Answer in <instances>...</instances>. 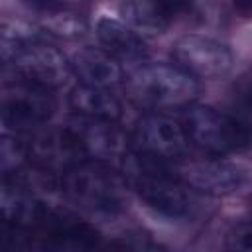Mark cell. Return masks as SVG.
I'll return each instance as SVG.
<instances>
[{
    "label": "cell",
    "mask_w": 252,
    "mask_h": 252,
    "mask_svg": "<svg viewBox=\"0 0 252 252\" xmlns=\"http://www.w3.org/2000/svg\"><path fill=\"white\" fill-rule=\"evenodd\" d=\"M122 173L128 185L152 211L167 219H179L189 213L191 197L187 185L165 165V161L130 150L122 158Z\"/></svg>",
    "instance_id": "cell-1"
},
{
    "label": "cell",
    "mask_w": 252,
    "mask_h": 252,
    "mask_svg": "<svg viewBox=\"0 0 252 252\" xmlns=\"http://www.w3.org/2000/svg\"><path fill=\"white\" fill-rule=\"evenodd\" d=\"M152 6L158 12V16L169 26L173 20L193 10V0H152Z\"/></svg>",
    "instance_id": "cell-17"
},
{
    "label": "cell",
    "mask_w": 252,
    "mask_h": 252,
    "mask_svg": "<svg viewBox=\"0 0 252 252\" xmlns=\"http://www.w3.org/2000/svg\"><path fill=\"white\" fill-rule=\"evenodd\" d=\"M2 57L14 67L20 81L43 87L59 89L71 79V61L53 45L30 35V32L10 30L8 24L2 28Z\"/></svg>",
    "instance_id": "cell-2"
},
{
    "label": "cell",
    "mask_w": 252,
    "mask_h": 252,
    "mask_svg": "<svg viewBox=\"0 0 252 252\" xmlns=\"http://www.w3.org/2000/svg\"><path fill=\"white\" fill-rule=\"evenodd\" d=\"M244 134H246V140L248 144H252V110H242V118L238 120Z\"/></svg>",
    "instance_id": "cell-21"
},
{
    "label": "cell",
    "mask_w": 252,
    "mask_h": 252,
    "mask_svg": "<svg viewBox=\"0 0 252 252\" xmlns=\"http://www.w3.org/2000/svg\"><path fill=\"white\" fill-rule=\"evenodd\" d=\"M67 128L75 134L87 158L110 161V159H122L130 152L128 138L116 126L114 120H104L75 112V116L69 118Z\"/></svg>",
    "instance_id": "cell-11"
},
{
    "label": "cell",
    "mask_w": 252,
    "mask_h": 252,
    "mask_svg": "<svg viewBox=\"0 0 252 252\" xmlns=\"http://www.w3.org/2000/svg\"><path fill=\"white\" fill-rule=\"evenodd\" d=\"M73 73L85 85L94 87H110L122 81L120 61L110 55L106 49L83 47L71 57Z\"/></svg>",
    "instance_id": "cell-12"
},
{
    "label": "cell",
    "mask_w": 252,
    "mask_h": 252,
    "mask_svg": "<svg viewBox=\"0 0 252 252\" xmlns=\"http://www.w3.org/2000/svg\"><path fill=\"white\" fill-rule=\"evenodd\" d=\"M122 18L130 28L142 33H161L167 24L158 16L152 0H130L120 8Z\"/></svg>",
    "instance_id": "cell-15"
},
{
    "label": "cell",
    "mask_w": 252,
    "mask_h": 252,
    "mask_svg": "<svg viewBox=\"0 0 252 252\" xmlns=\"http://www.w3.org/2000/svg\"><path fill=\"white\" fill-rule=\"evenodd\" d=\"M250 211H252V201H250Z\"/></svg>",
    "instance_id": "cell-23"
},
{
    "label": "cell",
    "mask_w": 252,
    "mask_h": 252,
    "mask_svg": "<svg viewBox=\"0 0 252 252\" xmlns=\"http://www.w3.org/2000/svg\"><path fill=\"white\" fill-rule=\"evenodd\" d=\"M173 59L195 79H219L232 69V51L222 41L195 33L175 41Z\"/></svg>",
    "instance_id": "cell-8"
},
{
    "label": "cell",
    "mask_w": 252,
    "mask_h": 252,
    "mask_svg": "<svg viewBox=\"0 0 252 252\" xmlns=\"http://www.w3.org/2000/svg\"><path fill=\"white\" fill-rule=\"evenodd\" d=\"M28 142L20 140L16 134L8 136L4 134L0 142V163H2V173H12L22 167V163L28 159Z\"/></svg>",
    "instance_id": "cell-16"
},
{
    "label": "cell",
    "mask_w": 252,
    "mask_h": 252,
    "mask_svg": "<svg viewBox=\"0 0 252 252\" xmlns=\"http://www.w3.org/2000/svg\"><path fill=\"white\" fill-rule=\"evenodd\" d=\"M230 94L240 110H252V67L238 75V79L232 83Z\"/></svg>",
    "instance_id": "cell-19"
},
{
    "label": "cell",
    "mask_w": 252,
    "mask_h": 252,
    "mask_svg": "<svg viewBox=\"0 0 252 252\" xmlns=\"http://www.w3.org/2000/svg\"><path fill=\"white\" fill-rule=\"evenodd\" d=\"M215 158L219 156L203 159L183 158L179 161H173L171 169L187 187L213 195L232 193L246 183V171L242 167Z\"/></svg>",
    "instance_id": "cell-9"
},
{
    "label": "cell",
    "mask_w": 252,
    "mask_h": 252,
    "mask_svg": "<svg viewBox=\"0 0 252 252\" xmlns=\"http://www.w3.org/2000/svg\"><path fill=\"white\" fill-rule=\"evenodd\" d=\"M226 248L234 252H252V220L238 222L228 230Z\"/></svg>",
    "instance_id": "cell-18"
},
{
    "label": "cell",
    "mask_w": 252,
    "mask_h": 252,
    "mask_svg": "<svg viewBox=\"0 0 252 252\" xmlns=\"http://www.w3.org/2000/svg\"><path fill=\"white\" fill-rule=\"evenodd\" d=\"M28 156L33 165L51 173H65L73 165L89 159L75 134L67 128H45L28 140Z\"/></svg>",
    "instance_id": "cell-10"
},
{
    "label": "cell",
    "mask_w": 252,
    "mask_h": 252,
    "mask_svg": "<svg viewBox=\"0 0 252 252\" xmlns=\"http://www.w3.org/2000/svg\"><path fill=\"white\" fill-rule=\"evenodd\" d=\"M183 126L189 142L211 156L220 158L248 144L240 122L211 106H189Z\"/></svg>",
    "instance_id": "cell-5"
},
{
    "label": "cell",
    "mask_w": 252,
    "mask_h": 252,
    "mask_svg": "<svg viewBox=\"0 0 252 252\" xmlns=\"http://www.w3.org/2000/svg\"><path fill=\"white\" fill-rule=\"evenodd\" d=\"M234 8L242 16H252V0H234Z\"/></svg>",
    "instance_id": "cell-22"
},
{
    "label": "cell",
    "mask_w": 252,
    "mask_h": 252,
    "mask_svg": "<svg viewBox=\"0 0 252 252\" xmlns=\"http://www.w3.org/2000/svg\"><path fill=\"white\" fill-rule=\"evenodd\" d=\"M130 96L154 110L189 106L199 94V83L177 65L150 63L128 77Z\"/></svg>",
    "instance_id": "cell-4"
},
{
    "label": "cell",
    "mask_w": 252,
    "mask_h": 252,
    "mask_svg": "<svg viewBox=\"0 0 252 252\" xmlns=\"http://www.w3.org/2000/svg\"><path fill=\"white\" fill-rule=\"evenodd\" d=\"M61 187L73 203L98 215H116L128 203V181L124 173L102 159L89 158L73 165L63 173Z\"/></svg>",
    "instance_id": "cell-3"
},
{
    "label": "cell",
    "mask_w": 252,
    "mask_h": 252,
    "mask_svg": "<svg viewBox=\"0 0 252 252\" xmlns=\"http://www.w3.org/2000/svg\"><path fill=\"white\" fill-rule=\"evenodd\" d=\"M22 2L28 8H32L35 12H41L45 16H53V14L65 10V0H22Z\"/></svg>",
    "instance_id": "cell-20"
},
{
    "label": "cell",
    "mask_w": 252,
    "mask_h": 252,
    "mask_svg": "<svg viewBox=\"0 0 252 252\" xmlns=\"http://www.w3.org/2000/svg\"><path fill=\"white\" fill-rule=\"evenodd\" d=\"M69 102L77 114L114 120V122L122 116L120 100L106 87H94V85L81 83L71 91Z\"/></svg>",
    "instance_id": "cell-14"
},
{
    "label": "cell",
    "mask_w": 252,
    "mask_h": 252,
    "mask_svg": "<svg viewBox=\"0 0 252 252\" xmlns=\"http://www.w3.org/2000/svg\"><path fill=\"white\" fill-rule=\"evenodd\" d=\"M189 136L183 122L163 114H146L134 130V148L161 161H179L187 158Z\"/></svg>",
    "instance_id": "cell-7"
},
{
    "label": "cell",
    "mask_w": 252,
    "mask_h": 252,
    "mask_svg": "<svg viewBox=\"0 0 252 252\" xmlns=\"http://www.w3.org/2000/svg\"><path fill=\"white\" fill-rule=\"evenodd\" d=\"M96 35L102 47L118 61H142L148 57V49L140 33L120 20L100 18L96 22Z\"/></svg>",
    "instance_id": "cell-13"
},
{
    "label": "cell",
    "mask_w": 252,
    "mask_h": 252,
    "mask_svg": "<svg viewBox=\"0 0 252 252\" xmlns=\"http://www.w3.org/2000/svg\"><path fill=\"white\" fill-rule=\"evenodd\" d=\"M55 112V98L49 89L16 81L2 93L0 102V120L2 126L14 134L28 132L35 126H41Z\"/></svg>",
    "instance_id": "cell-6"
}]
</instances>
